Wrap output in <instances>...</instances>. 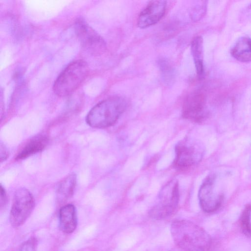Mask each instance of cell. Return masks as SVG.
Here are the masks:
<instances>
[{
    "mask_svg": "<svg viewBox=\"0 0 251 251\" xmlns=\"http://www.w3.org/2000/svg\"><path fill=\"white\" fill-rule=\"evenodd\" d=\"M171 233L175 243L186 251H208L212 240L202 228L185 220L172 223Z\"/></svg>",
    "mask_w": 251,
    "mask_h": 251,
    "instance_id": "cell-1",
    "label": "cell"
},
{
    "mask_svg": "<svg viewBox=\"0 0 251 251\" xmlns=\"http://www.w3.org/2000/svg\"><path fill=\"white\" fill-rule=\"evenodd\" d=\"M126 100L115 96L105 99L95 105L89 112L86 122L93 128H103L113 126L126 107Z\"/></svg>",
    "mask_w": 251,
    "mask_h": 251,
    "instance_id": "cell-2",
    "label": "cell"
},
{
    "mask_svg": "<svg viewBox=\"0 0 251 251\" xmlns=\"http://www.w3.org/2000/svg\"><path fill=\"white\" fill-rule=\"evenodd\" d=\"M88 71V66L83 60H77L70 63L54 81V93L60 97L69 96L81 85Z\"/></svg>",
    "mask_w": 251,
    "mask_h": 251,
    "instance_id": "cell-3",
    "label": "cell"
},
{
    "mask_svg": "<svg viewBox=\"0 0 251 251\" xmlns=\"http://www.w3.org/2000/svg\"><path fill=\"white\" fill-rule=\"evenodd\" d=\"M179 199L178 183L176 180H171L160 191L156 203L149 211L150 217L162 220L170 216L176 209Z\"/></svg>",
    "mask_w": 251,
    "mask_h": 251,
    "instance_id": "cell-4",
    "label": "cell"
},
{
    "mask_svg": "<svg viewBox=\"0 0 251 251\" xmlns=\"http://www.w3.org/2000/svg\"><path fill=\"white\" fill-rule=\"evenodd\" d=\"M174 167L184 170L199 163L204 152L201 143L188 138L180 140L176 145Z\"/></svg>",
    "mask_w": 251,
    "mask_h": 251,
    "instance_id": "cell-5",
    "label": "cell"
},
{
    "mask_svg": "<svg viewBox=\"0 0 251 251\" xmlns=\"http://www.w3.org/2000/svg\"><path fill=\"white\" fill-rule=\"evenodd\" d=\"M34 204V198L27 189H18L14 195L9 215L11 225L18 227L23 224L31 214Z\"/></svg>",
    "mask_w": 251,
    "mask_h": 251,
    "instance_id": "cell-6",
    "label": "cell"
},
{
    "mask_svg": "<svg viewBox=\"0 0 251 251\" xmlns=\"http://www.w3.org/2000/svg\"><path fill=\"white\" fill-rule=\"evenodd\" d=\"M198 198L201 208L206 213L215 212L220 207L224 196L217 186L214 175H209L204 179L200 186Z\"/></svg>",
    "mask_w": 251,
    "mask_h": 251,
    "instance_id": "cell-7",
    "label": "cell"
},
{
    "mask_svg": "<svg viewBox=\"0 0 251 251\" xmlns=\"http://www.w3.org/2000/svg\"><path fill=\"white\" fill-rule=\"evenodd\" d=\"M182 117L195 122H201L208 116L206 99L203 92L197 90L189 94L182 105Z\"/></svg>",
    "mask_w": 251,
    "mask_h": 251,
    "instance_id": "cell-8",
    "label": "cell"
},
{
    "mask_svg": "<svg viewBox=\"0 0 251 251\" xmlns=\"http://www.w3.org/2000/svg\"><path fill=\"white\" fill-rule=\"evenodd\" d=\"M75 30L82 46L93 53L104 51L106 44L102 38L83 19H78L75 23Z\"/></svg>",
    "mask_w": 251,
    "mask_h": 251,
    "instance_id": "cell-9",
    "label": "cell"
},
{
    "mask_svg": "<svg viewBox=\"0 0 251 251\" xmlns=\"http://www.w3.org/2000/svg\"><path fill=\"white\" fill-rule=\"evenodd\" d=\"M166 6L167 2L164 0L150 1L138 16V27L144 28L158 23L164 15Z\"/></svg>",
    "mask_w": 251,
    "mask_h": 251,
    "instance_id": "cell-10",
    "label": "cell"
},
{
    "mask_svg": "<svg viewBox=\"0 0 251 251\" xmlns=\"http://www.w3.org/2000/svg\"><path fill=\"white\" fill-rule=\"evenodd\" d=\"M59 226L61 230L67 234L74 232L77 226V216L75 206L68 204L62 206L59 212Z\"/></svg>",
    "mask_w": 251,
    "mask_h": 251,
    "instance_id": "cell-11",
    "label": "cell"
},
{
    "mask_svg": "<svg viewBox=\"0 0 251 251\" xmlns=\"http://www.w3.org/2000/svg\"><path fill=\"white\" fill-rule=\"evenodd\" d=\"M49 139L45 135L39 134L34 136L23 147L16 159H23L42 151L46 148Z\"/></svg>",
    "mask_w": 251,
    "mask_h": 251,
    "instance_id": "cell-12",
    "label": "cell"
},
{
    "mask_svg": "<svg viewBox=\"0 0 251 251\" xmlns=\"http://www.w3.org/2000/svg\"><path fill=\"white\" fill-rule=\"evenodd\" d=\"M231 54L240 62L251 61V38L242 37L238 39L232 48Z\"/></svg>",
    "mask_w": 251,
    "mask_h": 251,
    "instance_id": "cell-13",
    "label": "cell"
},
{
    "mask_svg": "<svg viewBox=\"0 0 251 251\" xmlns=\"http://www.w3.org/2000/svg\"><path fill=\"white\" fill-rule=\"evenodd\" d=\"M76 183V176L75 174L68 175L59 182L56 189L57 197L59 201H64L71 197Z\"/></svg>",
    "mask_w": 251,
    "mask_h": 251,
    "instance_id": "cell-14",
    "label": "cell"
},
{
    "mask_svg": "<svg viewBox=\"0 0 251 251\" xmlns=\"http://www.w3.org/2000/svg\"><path fill=\"white\" fill-rule=\"evenodd\" d=\"M191 50L198 76L201 78L204 75L203 42L201 36H197L193 39L191 44Z\"/></svg>",
    "mask_w": 251,
    "mask_h": 251,
    "instance_id": "cell-15",
    "label": "cell"
},
{
    "mask_svg": "<svg viewBox=\"0 0 251 251\" xmlns=\"http://www.w3.org/2000/svg\"><path fill=\"white\" fill-rule=\"evenodd\" d=\"M251 204L247 205L244 209L240 218V226L244 234L251 238Z\"/></svg>",
    "mask_w": 251,
    "mask_h": 251,
    "instance_id": "cell-16",
    "label": "cell"
},
{
    "mask_svg": "<svg viewBox=\"0 0 251 251\" xmlns=\"http://www.w3.org/2000/svg\"><path fill=\"white\" fill-rule=\"evenodd\" d=\"M158 64L164 81L167 83H171L175 77L173 68L164 58L159 59Z\"/></svg>",
    "mask_w": 251,
    "mask_h": 251,
    "instance_id": "cell-17",
    "label": "cell"
},
{
    "mask_svg": "<svg viewBox=\"0 0 251 251\" xmlns=\"http://www.w3.org/2000/svg\"><path fill=\"white\" fill-rule=\"evenodd\" d=\"M36 242L34 239H31L25 243L19 251H35Z\"/></svg>",
    "mask_w": 251,
    "mask_h": 251,
    "instance_id": "cell-18",
    "label": "cell"
},
{
    "mask_svg": "<svg viewBox=\"0 0 251 251\" xmlns=\"http://www.w3.org/2000/svg\"><path fill=\"white\" fill-rule=\"evenodd\" d=\"M7 202V196L5 190L0 186V208L4 207Z\"/></svg>",
    "mask_w": 251,
    "mask_h": 251,
    "instance_id": "cell-19",
    "label": "cell"
},
{
    "mask_svg": "<svg viewBox=\"0 0 251 251\" xmlns=\"http://www.w3.org/2000/svg\"><path fill=\"white\" fill-rule=\"evenodd\" d=\"M7 157V151H6V149L5 148L4 146L1 144V145H0L1 162H2V160H4L5 159H6Z\"/></svg>",
    "mask_w": 251,
    "mask_h": 251,
    "instance_id": "cell-20",
    "label": "cell"
},
{
    "mask_svg": "<svg viewBox=\"0 0 251 251\" xmlns=\"http://www.w3.org/2000/svg\"><path fill=\"white\" fill-rule=\"evenodd\" d=\"M246 13L248 17L251 21V3L247 7Z\"/></svg>",
    "mask_w": 251,
    "mask_h": 251,
    "instance_id": "cell-21",
    "label": "cell"
},
{
    "mask_svg": "<svg viewBox=\"0 0 251 251\" xmlns=\"http://www.w3.org/2000/svg\"><path fill=\"white\" fill-rule=\"evenodd\" d=\"M249 167L251 170V156L250 157V159H249Z\"/></svg>",
    "mask_w": 251,
    "mask_h": 251,
    "instance_id": "cell-22",
    "label": "cell"
}]
</instances>
